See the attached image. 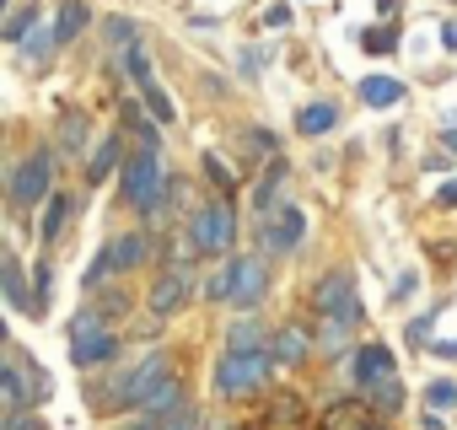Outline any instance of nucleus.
<instances>
[{
    "mask_svg": "<svg viewBox=\"0 0 457 430\" xmlns=\"http://www.w3.org/2000/svg\"><path fill=\"white\" fill-rule=\"evenodd\" d=\"M264 376H270V355H264V350H226V355L215 360V393H226V398L259 393Z\"/></svg>",
    "mask_w": 457,
    "mask_h": 430,
    "instance_id": "f257e3e1",
    "label": "nucleus"
},
{
    "mask_svg": "<svg viewBox=\"0 0 457 430\" xmlns=\"http://www.w3.org/2000/svg\"><path fill=\"white\" fill-rule=\"evenodd\" d=\"M188 237H194V248L199 253H226L232 248V237H237V215H232V204L226 199H215V204H204L199 215H194V227H188Z\"/></svg>",
    "mask_w": 457,
    "mask_h": 430,
    "instance_id": "f03ea898",
    "label": "nucleus"
},
{
    "mask_svg": "<svg viewBox=\"0 0 457 430\" xmlns=\"http://www.w3.org/2000/svg\"><path fill=\"white\" fill-rule=\"evenodd\" d=\"M312 307L318 318H345V323H361V302H355V280L345 269H328L312 291Z\"/></svg>",
    "mask_w": 457,
    "mask_h": 430,
    "instance_id": "7ed1b4c3",
    "label": "nucleus"
},
{
    "mask_svg": "<svg viewBox=\"0 0 457 430\" xmlns=\"http://www.w3.org/2000/svg\"><path fill=\"white\" fill-rule=\"evenodd\" d=\"M302 232H307V215H302L296 204H275V210L264 215V227H259V243H264L270 253H296V248H302Z\"/></svg>",
    "mask_w": 457,
    "mask_h": 430,
    "instance_id": "20e7f679",
    "label": "nucleus"
},
{
    "mask_svg": "<svg viewBox=\"0 0 457 430\" xmlns=\"http://www.w3.org/2000/svg\"><path fill=\"white\" fill-rule=\"evenodd\" d=\"M49 183H54V156L38 145V151H33V156L12 172V199H17V204H44Z\"/></svg>",
    "mask_w": 457,
    "mask_h": 430,
    "instance_id": "39448f33",
    "label": "nucleus"
},
{
    "mask_svg": "<svg viewBox=\"0 0 457 430\" xmlns=\"http://www.w3.org/2000/svg\"><path fill=\"white\" fill-rule=\"evenodd\" d=\"M162 376H167V355H162V350H151V355H145L135 371H124L119 382H108V387H119V393H113V403H124V409H140V398H145V393H151Z\"/></svg>",
    "mask_w": 457,
    "mask_h": 430,
    "instance_id": "423d86ee",
    "label": "nucleus"
},
{
    "mask_svg": "<svg viewBox=\"0 0 457 430\" xmlns=\"http://www.w3.org/2000/svg\"><path fill=\"white\" fill-rule=\"evenodd\" d=\"M0 398H6V409L12 414H22L38 393H33V376H28V360L22 355H12L6 360V371H0Z\"/></svg>",
    "mask_w": 457,
    "mask_h": 430,
    "instance_id": "0eeeda50",
    "label": "nucleus"
},
{
    "mask_svg": "<svg viewBox=\"0 0 457 430\" xmlns=\"http://www.w3.org/2000/svg\"><path fill=\"white\" fill-rule=\"evenodd\" d=\"M387 376H398L393 350H387V344H361V355H355V382L371 393V387H377V382H387Z\"/></svg>",
    "mask_w": 457,
    "mask_h": 430,
    "instance_id": "6e6552de",
    "label": "nucleus"
},
{
    "mask_svg": "<svg viewBox=\"0 0 457 430\" xmlns=\"http://www.w3.org/2000/svg\"><path fill=\"white\" fill-rule=\"evenodd\" d=\"M259 296H264V259L253 253V259H237V291H232V307H237V312H253Z\"/></svg>",
    "mask_w": 457,
    "mask_h": 430,
    "instance_id": "1a4fd4ad",
    "label": "nucleus"
},
{
    "mask_svg": "<svg viewBox=\"0 0 457 430\" xmlns=\"http://www.w3.org/2000/svg\"><path fill=\"white\" fill-rule=\"evenodd\" d=\"M113 355H119V334H108V328L71 339V360H76L81 371H87V366H103V360H113Z\"/></svg>",
    "mask_w": 457,
    "mask_h": 430,
    "instance_id": "9d476101",
    "label": "nucleus"
},
{
    "mask_svg": "<svg viewBox=\"0 0 457 430\" xmlns=\"http://www.w3.org/2000/svg\"><path fill=\"white\" fill-rule=\"evenodd\" d=\"M183 302H188V269H172V275H162V280L151 285V312H156V318L178 312Z\"/></svg>",
    "mask_w": 457,
    "mask_h": 430,
    "instance_id": "9b49d317",
    "label": "nucleus"
},
{
    "mask_svg": "<svg viewBox=\"0 0 457 430\" xmlns=\"http://www.w3.org/2000/svg\"><path fill=\"white\" fill-rule=\"evenodd\" d=\"M172 409H183V387H178V376H162V382L140 398V414H145V419H167Z\"/></svg>",
    "mask_w": 457,
    "mask_h": 430,
    "instance_id": "f8f14e48",
    "label": "nucleus"
},
{
    "mask_svg": "<svg viewBox=\"0 0 457 430\" xmlns=\"http://www.w3.org/2000/svg\"><path fill=\"white\" fill-rule=\"evenodd\" d=\"M307 350H312V334H307L302 323H286V328L275 334V360H280V366H302Z\"/></svg>",
    "mask_w": 457,
    "mask_h": 430,
    "instance_id": "ddd939ff",
    "label": "nucleus"
},
{
    "mask_svg": "<svg viewBox=\"0 0 457 430\" xmlns=\"http://www.w3.org/2000/svg\"><path fill=\"white\" fill-rule=\"evenodd\" d=\"M377 419H371V409L361 403V398H350V403H334L328 414H323V430H371Z\"/></svg>",
    "mask_w": 457,
    "mask_h": 430,
    "instance_id": "4468645a",
    "label": "nucleus"
},
{
    "mask_svg": "<svg viewBox=\"0 0 457 430\" xmlns=\"http://www.w3.org/2000/svg\"><path fill=\"white\" fill-rule=\"evenodd\" d=\"M398 97H403V81L398 76H366L361 81V103L366 108H393Z\"/></svg>",
    "mask_w": 457,
    "mask_h": 430,
    "instance_id": "2eb2a0df",
    "label": "nucleus"
},
{
    "mask_svg": "<svg viewBox=\"0 0 457 430\" xmlns=\"http://www.w3.org/2000/svg\"><path fill=\"white\" fill-rule=\"evenodd\" d=\"M17 44H22V54H28V60H38V54H49V49L60 44V28H54V22H44V17H33V22H28V33H22Z\"/></svg>",
    "mask_w": 457,
    "mask_h": 430,
    "instance_id": "dca6fc26",
    "label": "nucleus"
},
{
    "mask_svg": "<svg viewBox=\"0 0 457 430\" xmlns=\"http://www.w3.org/2000/svg\"><path fill=\"white\" fill-rule=\"evenodd\" d=\"M226 350H264V323L253 312H243L232 323V334H226Z\"/></svg>",
    "mask_w": 457,
    "mask_h": 430,
    "instance_id": "f3484780",
    "label": "nucleus"
},
{
    "mask_svg": "<svg viewBox=\"0 0 457 430\" xmlns=\"http://www.w3.org/2000/svg\"><path fill=\"white\" fill-rule=\"evenodd\" d=\"M140 259H145V237H140V232H129V237L108 243V264H113V269H135Z\"/></svg>",
    "mask_w": 457,
    "mask_h": 430,
    "instance_id": "a211bd4d",
    "label": "nucleus"
},
{
    "mask_svg": "<svg viewBox=\"0 0 457 430\" xmlns=\"http://www.w3.org/2000/svg\"><path fill=\"white\" fill-rule=\"evenodd\" d=\"M71 210H76V204H71V194H54V199H49V210H44V227H38V237H44V243H54V237L65 232Z\"/></svg>",
    "mask_w": 457,
    "mask_h": 430,
    "instance_id": "6ab92c4d",
    "label": "nucleus"
},
{
    "mask_svg": "<svg viewBox=\"0 0 457 430\" xmlns=\"http://www.w3.org/2000/svg\"><path fill=\"white\" fill-rule=\"evenodd\" d=\"M54 28H60V44H76V38H81V28H87V6H81V0H60Z\"/></svg>",
    "mask_w": 457,
    "mask_h": 430,
    "instance_id": "aec40b11",
    "label": "nucleus"
},
{
    "mask_svg": "<svg viewBox=\"0 0 457 430\" xmlns=\"http://www.w3.org/2000/svg\"><path fill=\"white\" fill-rule=\"evenodd\" d=\"M334 119H339V113H334V103H312V108H302V113H296V129H302V135H328V129H334Z\"/></svg>",
    "mask_w": 457,
    "mask_h": 430,
    "instance_id": "412c9836",
    "label": "nucleus"
},
{
    "mask_svg": "<svg viewBox=\"0 0 457 430\" xmlns=\"http://www.w3.org/2000/svg\"><path fill=\"white\" fill-rule=\"evenodd\" d=\"M286 183V161H270L264 167V178H259V188H253V210L259 215H270V204H275V188Z\"/></svg>",
    "mask_w": 457,
    "mask_h": 430,
    "instance_id": "4be33fe9",
    "label": "nucleus"
},
{
    "mask_svg": "<svg viewBox=\"0 0 457 430\" xmlns=\"http://www.w3.org/2000/svg\"><path fill=\"white\" fill-rule=\"evenodd\" d=\"M0 275H6V302H12L17 312H38V307H33V296H28V285H22V269H17V259H6V264H0Z\"/></svg>",
    "mask_w": 457,
    "mask_h": 430,
    "instance_id": "5701e85b",
    "label": "nucleus"
},
{
    "mask_svg": "<svg viewBox=\"0 0 457 430\" xmlns=\"http://www.w3.org/2000/svg\"><path fill=\"white\" fill-rule=\"evenodd\" d=\"M124 124L140 135V151H162V129H156V124H151V119H145L135 103H124Z\"/></svg>",
    "mask_w": 457,
    "mask_h": 430,
    "instance_id": "b1692460",
    "label": "nucleus"
},
{
    "mask_svg": "<svg viewBox=\"0 0 457 430\" xmlns=\"http://www.w3.org/2000/svg\"><path fill=\"white\" fill-rule=\"evenodd\" d=\"M232 291H237V259H226L215 275H210V285H204V296L210 302H232Z\"/></svg>",
    "mask_w": 457,
    "mask_h": 430,
    "instance_id": "393cba45",
    "label": "nucleus"
},
{
    "mask_svg": "<svg viewBox=\"0 0 457 430\" xmlns=\"http://www.w3.org/2000/svg\"><path fill=\"white\" fill-rule=\"evenodd\" d=\"M113 161H119V140H103V145L92 151V161H87V183H103V178L113 172Z\"/></svg>",
    "mask_w": 457,
    "mask_h": 430,
    "instance_id": "a878e982",
    "label": "nucleus"
},
{
    "mask_svg": "<svg viewBox=\"0 0 457 430\" xmlns=\"http://www.w3.org/2000/svg\"><path fill=\"white\" fill-rule=\"evenodd\" d=\"M135 87H140V97H145V108H151V119H156V124H172V103L162 97V87H156L151 76H145V81H135Z\"/></svg>",
    "mask_w": 457,
    "mask_h": 430,
    "instance_id": "bb28decb",
    "label": "nucleus"
},
{
    "mask_svg": "<svg viewBox=\"0 0 457 430\" xmlns=\"http://www.w3.org/2000/svg\"><path fill=\"white\" fill-rule=\"evenodd\" d=\"M371 403H377V409H387V414H398V409H403V382H398V376L377 382V387H371Z\"/></svg>",
    "mask_w": 457,
    "mask_h": 430,
    "instance_id": "cd10ccee",
    "label": "nucleus"
},
{
    "mask_svg": "<svg viewBox=\"0 0 457 430\" xmlns=\"http://www.w3.org/2000/svg\"><path fill=\"white\" fill-rule=\"evenodd\" d=\"M345 328H350L345 318H323V328H318V344H323L328 355H339V350H345Z\"/></svg>",
    "mask_w": 457,
    "mask_h": 430,
    "instance_id": "c85d7f7f",
    "label": "nucleus"
},
{
    "mask_svg": "<svg viewBox=\"0 0 457 430\" xmlns=\"http://www.w3.org/2000/svg\"><path fill=\"white\" fill-rule=\"evenodd\" d=\"M425 398H430V403H425V409H452V403H457V382H452V376H436V382H430V393H425Z\"/></svg>",
    "mask_w": 457,
    "mask_h": 430,
    "instance_id": "c756f323",
    "label": "nucleus"
},
{
    "mask_svg": "<svg viewBox=\"0 0 457 430\" xmlns=\"http://www.w3.org/2000/svg\"><path fill=\"white\" fill-rule=\"evenodd\" d=\"M156 430H199V409L183 403V409H172L167 419H156Z\"/></svg>",
    "mask_w": 457,
    "mask_h": 430,
    "instance_id": "7c9ffc66",
    "label": "nucleus"
},
{
    "mask_svg": "<svg viewBox=\"0 0 457 430\" xmlns=\"http://www.w3.org/2000/svg\"><path fill=\"white\" fill-rule=\"evenodd\" d=\"M387 49H398V33H393V22L366 33V54H387Z\"/></svg>",
    "mask_w": 457,
    "mask_h": 430,
    "instance_id": "2f4dec72",
    "label": "nucleus"
},
{
    "mask_svg": "<svg viewBox=\"0 0 457 430\" xmlns=\"http://www.w3.org/2000/svg\"><path fill=\"white\" fill-rule=\"evenodd\" d=\"M204 178H210L220 194H232V183H237V172H226V161H215V156H204Z\"/></svg>",
    "mask_w": 457,
    "mask_h": 430,
    "instance_id": "473e14b6",
    "label": "nucleus"
},
{
    "mask_svg": "<svg viewBox=\"0 0 457 430\" xmlns=\"http://www.w3.org/2000/svg\"><path fill=\"white\" fill-rule=\"evenodd\" d=\"M108 38H119V44H124V38H129V44H135V28H129V22H124V17H113V22H108Z\"/></svg>",
    "mask_w": 457,
    "mask_h": 430,
    "instance_id": "72a5a7b5",
    "label": "nucleus"
},
{
    "mask_svg": "<svg viewBox=\"0 0 457 430\" xmlns=\"http://www.w3.org/2000/svg\"><path fill=\"white\" fill-rule=\"evenodd\" d=\"M81 129H87V124H81V119H71V124H65V145H71V151H81V140H87V135H81Z\"/></svg>",
    "mask_w": 457,
    "mask_h": 430,
    "instance_id": "f704fd0d",
    "label": "nucleus"
},
{
    "mask_svg": "<svg viewBox=\"0 0 457 430\" xmlns=\"http://www.w3.org/2000/svg\"><path fill=\"white\" fill-rule=\"evenodd\" d=\"M430 323H436V312H430V318H414V323H409V339H414V344H420V339H425V334H430Z\"/></svg>",
    "mask_w": 457,
    "mask_h": 430,
    "instance_id": "c9c22d12",
    "label": "nucleus"
},
{
    "mask_svg": "<svg viewBox=\"0 0 457 430\" xmlns=\"http://www.w3.org/2000/svg\"><path fill=\"white\" fill-rule=\"evenodd\" d=\"M296 414H302V409H296V398H280V403H275V419H280V425H286V419H296Z\"/></svg>",
    "mask_w": 457,
    "mask_h": 430,
    "instance_id": "e433bc0d",
    "label": "nucleus"
},
{
    "mask_svg": "<svg viewBox=\"0 0 457 430\" xmlns=\"http://www.w3.org/2000/svg\"><path fill=\"white\" fill-rule=\"evenodd\" d=\"M6 430H49V425H38V419H28V414H12Z\"/></svg>",
    "mask_w": 457,
    "mask_h": 430,
    "instance_id": "4c0bfd02",
    "label": "nucleus"
},
{
    "mask_svg": "<svg viewBox=\"0 0 457 430\" xmlns=\"http://www.w3.org/2000/svg\"><path fill=\"white\" fill-rule=\"evenodd\" d=\"M264 22H270V28H286V22H291V12H286V6H270V17H264Z\"/></svg>",
    "mask_w": 457,
    "mask_h": 430,
    "instance_id": "58836bf2",
    "label": "nucleus"
},
{
    "mask_svg": "<svg viewBox=\"0 0 457 430\" xmlns=\"http://www.w3.org/2000/svg\"><path fill=\"white\" fill-rule=\"evenodd\" d=\"M425 430H446V419H441V409H425Z\"/></svg>",
    "mask_w": 457,
    "mask_h": 430,
    "instance_id": "ea45409f",
    "label": "nucleus"
},
{
    "mask_svg": "<svg viewBox=\"0 0 457 430\" xmlns=\"http://www.w3.org/2000/svg\"><path fill=\"white\" fill-rule=\"evenodd\" d=\"M436 355H446V360H457V339H446V344H430Z\"/></svg>",
    "mask_w": 457,
    "mask_h": 430,
    "instance_id": "a19ab883",
    "label": "nucleus"
},
{
    "mask_svg": "<svg viewBox=\"0 0 457 430\" xmlns=\"http://www.w3.org/2000/svg\"><path fill=\"white\" fill-rule=\"evenodd\" d=\"M377 12H382V17L393 22V17H398V0H377Z\"/></svg>",
    "mask_w": 457,
    "mask_h": 430,
    "instance_id": "79ce46f5",
    "label": "nucleus"
},
{
    "mask_svg": "<svg viewBox=\"0 0 457 430\" xmlns=\"http://www.w3.org/2000/svg\"><path fill=\"white\" fill-rule=\"evenodd\" d=\"M441 204H457V183H446V188H441Z\"/></svg>",
    "mask_w": 457,
    "mask_h": 430,
    "instance_id": "37998d69",
    "label": "nucleus"
},
{
    "mask_svg": "<svg viewBox=\"0 0 457 430\" xmlns=\"http://www.w3.org/2000/svg\"><path fill=\"white\" fill-rule=\"evenodd\" d=\"M441 140H446V145H452V151H457V129H446V135H441Z\"/></svg>",
    "mask_w": 457,
    "mask_h": 430,
    "instance_id": "c03bdc74",
    "label": "nucleus"
},
{
    "mask_svg": "<svg viewBox=\"0 0 457 430\" xmlns=\"http://www.w3.org/2000/svg\"><path fill=\"white\" fill-rule=\"evenodd\" d=\"M210 430H237V425H210Z\"/></svg>",
    "mask_w": 457,
    "mask_h": 430,
    "instance_id": "a18cd8bd",
    "label": "nucleus"
},
{
    "mask_svg": "<svg viewBox=\"0 0 457 430\" xmlns=\"http://www.w3.org/2000/svg\"><path fill=\"white\" fill-rule=\"evenodd\" d=\"M371 430H387V425H371Z\"/></svg>",
    "mask_w": 457,
    "mask_h": 430,
    "instance_id": "49530a36",
    "label": "nucleus"
}]
</instances>
